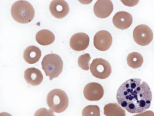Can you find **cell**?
I'll list each match as a JSON object with an SVG mask.
<instances>
[{
  "label": "cell",
  "mask_w": 154,
  "mask_h": 116,
  "mask_svg": "<svg viewBox=\"0 0 154 116\" xmlns=\"http://www.w3.org/2000/svg\"><path fill=\"white\" fill-rule=\"evenodd\" d=\"M89 37L84 33H78L74 34L70 39V46L73 50L80 52L85 50L88 47Z\"/></svg>",
  "instance_id": "8fae6325"
},
{
  "label": "cell",
  "mask_w": 154,
  "mask_h": 116,
  "mask_svg": "<svg viewBox=\"0 0 154 116\" xmlns=\"http://www.w3.org/2000/svg\"><path fill=\"white\" fill-rule=\"evenodd\" d=\"M24 77L27 83L32 86L40 85L43 79L41 72L34 67L27 69L24 72Z\"/></svg>",
  "instance_id": "4fadbf2b"
},
{
  "label": "cell",
  "mask_w": 154,
  "mask_h": 116,
  "mask_svg": "<svg viewBox=\"0 0 154 116\" xmlns=\"http://www.w3.org/2000/svg\"><path fill=\"white\" fill-rule=\"evenodd\" d=\"M34 116H55L51 110L45 108L38 109L35 112Z\"/></svg>",
  "instance_id": "ffe728a7"
},
{
  "label": "cell",
  "mask_w": 154,
  "mask_h": 116,
  "mask_svg": "<svg viewBox=\"0 0 154 116\" xmlns=\"http://www.w3.org/2000/svg\"><path fill=\"white\" fill-rule=\"evenodd\" d=\"M85 98L90 101H97L103 97L104 95L103 88L97 82H91L85 86L83 91Z\"/></svg>",
  "instance_id": "52a82bcc"
},
{
  "label": "cell",
  "mask_w": 154,
  "mask_h": 116,
  "mask_svg": "<svg viewBox=\"0 0 154 116\" xmlns=\"http://www.w3.org/2000/svg\"><path fill=\"white\" fill-rule=\"evenodd\" d=\"M82 116H100V108L93 105L86 106L82 110Z\"/></svg>",
  "instance_id": "ac0fdd59"
},
{
  "label": "cell",
  "mask_w": 154,
  "mask_h": 116,
  "mask_svg": "<svg viewBox=\"0 0 154 116\" xmlns=\"http://www.w3.org/2000/svg\"><path fill=\"white\" fill-rule=\"evenodd\" d=\"M92 75L99 79H104L110 76L112 69L110 63L102 58L94 59L90 65Z\"/></svg>",
  "instance_id": "5b68a950"
},
{
  "label": "cell",
  "mask_w": 154,
  "mask_h": 116,
  "mask_svg": "<svg viewBox=\"0 0 154 116\" xmlns=\"http://www.w3.org/2000/svg\"><path fill=\"white\" fill-rule=\"evenodd\" d=\"M41 56V51L38 47L30 46L26 48L23 57L26 62L32 64L38 61Z\"/></svg>",
  "instance_id": "5bb4252c"
},
{
  "label": "cell",
  "mask_w": 154,
  "mask_h": 116,
  "mask_svg": "<svg viewBox=\"0 0 154 116\" xmlns=\"http://www.w3.org/2000/svg\"><path fill=\"white\" fill-rule=\"evenodd\" d=\"M118 103L131 114L141 113L151 106L152 92L141 79L132 78L121 85L117 92Z\"/></svg>",
  "instance_id": "6da1fadb"
},
{
  "label": "cell",
  "mask_w": 154,
  "mask_h": 116,
  "mask_svg": "<svg viewBox=\"0 0 154 116\" xmlns=\"http://www.w3.org/2000/svg\"><path fill=\"white\" fill-rule=\"evenodd\" d=\"M105 116H126V112L117 103H110L104 107Z\"/></svg>",
  "instance_id": "2e32d148"
},
{
  "label": "cell",
  "mask_w": 154,
  "mask_h": 116,
  "mask_svg": "<svg viewBox=\"0 0 154 116\" xmlns=\"http://www.w3.org/2000/svg\"><path fill=\"white\" fill-rule=\"evenodd\" d=\"M47 102L51 111L57 113L65 111L69 105L66 93L60 89H54L48 93Z\"/></svg>",
  "instance_id": "277c9868"
},
{
  "label": "cell",
  "mask_w": 154,
  "mask_h": 116,
  "mask_svg": "<svg viewBox=\"0 0 154 116\" xmlns=\"http://www.w3.org/2000/svg\"><path fill=\"white\" fill-rule=\"evenodd\" d=\"M128 65L133 69L139 68L143 63V58L141 54L133 52L129 54L127 57Z\"/></svg>",
  "instance_id": "e0dca14e"
},
{
  "label": "cell",
  "mask_w": 154,
  "mask_h": 116,
  "mask_svg": "<svg viewBox=\"0 0 154 116\" xmlns=\"http://www.w3.org/2000/svg\"><path fill=\"white\" fill-rule=\"evenodd\" d=\"M133 116H154V113L152 111H147L141 114H135Z\"/></svg>",
  "instance_id": "44dd1931"
},
{
  "label": "cell",
  "mask_w": 154,
  "mask_h": 116,
  "mask_svg": "<svg viewBox=\"0 0 154 116\" xmlns=\"http://www.w3.org/2000/svg\"><path fill=\"white\" fill-rule=\"evenodd\" d=\"M49 10L52 15L58 19H62L67 16L69 12L68 4L63 0H54L51 2Z\"/></svg>",
  "instance_id": "30bf717a"
},
{
  "label": "cell",
  "mask_w": 154,
  "mask_h": 116,
  "mask_svg": "<svg viewBox=\"0 0 154 116\" xmlns=\"http://www.w3.org/2000/svg\"><path fill=\"white\" fill-rule=\"evenodd\" d=\"M112 39L110 33L101 30L96 33L94 37L95 47L101 51L108 50L112 45Z\"/></svg>",
  "instance_id": "ba28073f"
},
{
  "label": "cell",
  "mask_w": 154,
  "mask_h": 116,
  "mask_svg": "<svg viewBox=\"0 0 154 116\" xmlns=\"http://www.w3.org/2000/svg\"><path fill=\"white\" fill-rule=\"evenodd\" d=\"M133 37L135 42L141 46H144L149 45L153 38L152 30L145 24H141L134 28L133 33Z\"/></svg>",
  "instance_id": "8992f818"
},
{
  "label": "cell",
  "mask_w": 154,
  "mask_h": 116,
  "mask_svg": "<svg viewBox=\"0 0 154 116\" xmlns=\"http://www.w3.org/2000/svg\"><path fill=\"white\" fill-rule=\"evenodd\" d=\"M132 16L127 12L119 11L114 15L112 22L115 27L120 30H126L130 27L132 24Z\"/></svg>",
  "instance_id": "7c38bea8"
},
{
  "label": "cell",
  "mask_w": 154,
  "mask_h": 116,
  "mask_svg": "<svg viewBox=\"0 0 154 116\" xmlns=\"http://www.w3.org/2000/svg\"><path fill=\"white\" fill-rule=\"evenodd\" d=\"M91 56L89 53H86L79 56L78 59V64L79 67L85 70H88L89 69V62Z\"/></svg>",
  "instance_id": "d6986e66"
},
{
  "label": "cell",
  "mask_w": 154,
  "mask_h": 116,
  "mask_svg": "<svg viewBox=\"0 0 154 116\" xmlns=\"http://www.w3.org/2000/svg\"><path fill=\"white\" fill-rule=\"evenodd\" d=\"M113 4L109 0H98L94 6V12L96 17L106 18L109 17L113 10Z\"/></svg>",
  "instance_id": "9c48e42d"
},
{
  "label": "cell",
  "mask_w": 154,
  "mask_h": 116,
  "mask_svg": "<svg viewBox=\"0 0 154 116\" xmlns=\"http://www.w3.org/2000/svg\"><path fill=\"white\" fill-rule=\"evenodd\" d=\"M41 65L46 75L49 77L50 81L58 77L63 71V60L56 54H49L44 56Z\"/></svg>",
  "instance_id": "3957f363"
},
{
  "label": "cell",
  "mask_w": 154,
  "mask_h": 116,
  "mask_svg": "<svg viewBox=\"0 0 154 116\" xmlns=\"http://www.w3.org/2000/svg\"><path fill=\"white\" fill-rule=\"evenodd\" d=\"M35 39L40 45L46 46L53 44L55 39V37L54 34L49 30H42L37 33Z\"/></svg>",
  "instance_id": "9a60e30c"
},
{
  "label": "cell",
  "mask_w": 154,
  "mask_h": 116,
  "mask_svg": "<svg viewBox=\"0 0 154 116\" xmlns=\"http://www.w3.org/2000/svg\"><path fill=\"white\" fill-rule=\"evenodd\" d=\"M0 116H12L11 114H8V113L2 112L0 114Z\"/></svg>",
  "instance_id": "7402d4cb"
},
{
  "label": "cell",
  "mask_w": 154,
  "mask_h": 116,
  "mask_svg": "<svg viewBox=\"0 0 154 116\" xmlns=\"http://www.w3.org/2000/svg\"><path fill=\"white\" fill-rule=\"evenodd\" d=\"M11 14L16 21L22 24H26L34 19L35 11L29 2L26 1H19L12 5Z\"/></svg>",
  "instance_id": "7a4b0ae2"
}]
</instances>
